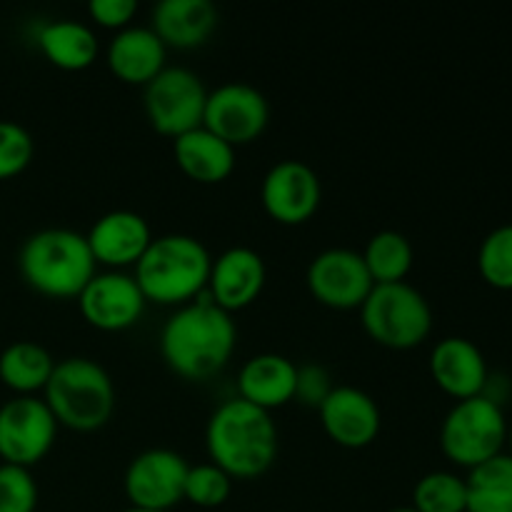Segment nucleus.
Segmentation results:
<instances>
[{
  "label": "nucleus",
  "instance_id": "obj_1",
  "mask_svg": "<svg viewBox=\"0 0 512 512\" xmlns=\"http://www.w3.org/2000/svg\"><path fill=\"white\" fill-rule=\"evenodd\" d=\"M238 340V328L228 310L215 305L210 293H200L165 320L160 355L170 370L188 380H205L228 365Z\"/></svg>",
  "mask_w": 512,
  "mask_h": 512
},
{
  "label": "nucleus",
  "instance_id": "obj_2",
  "mask_svg": "<svg viewBox=\"0 0 512 512\" xmlns=\"http://www.w3.org/2000/svg\"><path fill=\"white\" fill-rule=\"evenodd\" d=\"M210 463L230 478H258L278 458V428L268 410L230 398L213 410L205 428Z\"/></svg>",
  "mask_w": 512,
  "mask_h": 512
},
{
  "label": "nucleus",
  "instance_id": "obj_3",
  "mask_svg": "<svg viewBox=\"0 0 512 512\" xmlns=\"http://www.w3.org/2000/svg\"><path fill=\"white\" fill-rule=\"evenodd\" d=\"M210 250L203 240L185 233L160 235L150 240L143 258L135 263V283L145 300L160 305H185L208 290Z\"/></svg>",
  "mask_w": 512,
  "mask_h": 512
},
{
  "label": "nucleus",
  "instance_id": "obj_4",
  "mask_svg": "<svg viewBox=\"0 0 512 512\" xmlns=\"http://www.w3.org/2000/svg\"><path fill=\"white\" fill-rule=\"evenodd\" d=\"M95 258L88 238L70 228H43L20 245L18 268L25 283L50 298H78L93 280Z\"/></svg>",
  "mask_w": 512,
  "mask_h": 512
},
{
  "label": "nucleus",
  "instance_id": "obj_5",
  "mask_svg": "<svg viewBox=\"0 0 512 512\" xmlns=\"http://www.w3.org/2000/svg\"><path fill=\"white\" fill-rule=\"evenodd\" d=\"M43 400L58 425L88 433L113 418L115 385L98 360L73 355L55 363Z\"/></svg>",
  "mask_w": 512,
  "mask_h": 512
},
{
  "label": "nucleus",
  "instance_id": "obj_6",
  "mask_svg": "<svg viewBox=\"0 0 512 512\" xmlns=\"http://www.w3.org/2000/svg\"><path fill=\"white\" fill-rule=\"evenodd\" d=\"M363 328L375 343L393 350H408L423 343L433 330V308L415 285L398 283L373 285L360 305Z\"/></svg>",
  "mask_w": 512,
  "mask_h": 512
},
{
  "label": "nucleus",
  "instance_id": "obj_7",
  "mask_svg": "<svg viewBox=\"0 0 512 512\" xmlns=\"http://www.w3.org/2000/svg\"><path fill=\"white\" fill-rule=\"evenodd\" d=\"M508 420L503 405L478 395L458 400L440 425V448L460 468H478L508 445Z\"/></svg>",
  "mask_w": 512,
  "mask_h": 512
},
{
  "label": "nucleus",
  "instance_id": "obj_8",
  "mask_svg": "<svg viewBox=\"0 0 512 512\" xmlns=\"http://www.w3.org/2000/svg\"><path fill=\"white\" fill-rule=\"evenodd\" d=\"M205 90L198 73L183 65H165L143 90L145 115L158 133L178 138L203 125Z\"/></svg>",
  "mask_w": 512,
  "mask_h": 512
},
{
  "label": "nucleus",
  "instance_id": "obj_9",
  "mask_svg": "<svg viewBox=\"0 0 512 512\" xmlns=\"http://www.w3.org/2000/svg\"><path fill=\"white\" fill-rule=\"evenodd\" d=\"M58 420L45 400L18 395L0 405V458L3 463L30 468L53 448Z\"/></svg>",
  "mask_w": 512,
  "mask_h": 512
},
{
  "label": "nucleus",
  "instance_id": "obj_10",
  "mask_svg": "<svg viewBox=\"0 0 512 512\" xmlns=\"http://www.w3.org/2000/svg\"><path fill=\"white\" fill-rule=\"evenodd\" d=\"M270 120V105L255 85L230 80L208 90L203 125L225 143L245 145L263 135Z\"/></svg>",
  "mask_w": 512,
  "mask_h": 512
},
{
  "label": "nucleus",
  "instance_id": "obj_11",
  "mask_svg": "<svg viewBox=\"0 0 512 512\" xmlns=\"http://www.w3.org/2000/svg\"><path fill=\"white\" fill-rule=\"evenodd\" d=\"M188 470V460L175 450H143L125 470V495L133 508L170 512L185 498Z\"/></svg>",
  "mask_w": 512,
  "mask_h": 512
},
{
  "label": "nucleus",
  "instance_id": "obj_12",
  "mask_svg": "<svg viewBox=\"0 0 512 512\" xmlns=\"http://www.w3.org/2000/svg\"><path fill=\"white\" fill-rule=\"evenodd\" d=\"M305 280L315 300L335 310L360 308L375 285L363 253L350 248H328L315 255Z\"/></svg>",
  "mask_w": 512,
  "mask_h": 512
},
{
  "label": "nucleus",
  "instance_id": "obj_13",
  "mask_svg": "<svg viewBox=\"0 0 512 512\" xmlns=\"http://www.w3.org/2000/svg\"><path fill=\"white\" fill-rule=\"evenodd\" d=\"M260 198L270 218L285 225H298L313 218L323 198V188L318 173L305 160L285 158L270 165Z\"/></svg>",
  "mask_w": 512,
  "mask_h": 512
},
{
  "label": "nucleus",
  "instance_id": "obj_14",
  "mask_svg": "<svg viewBox=\"0 0 512 512\" xmlns=\"http://www.w3.org/2000/svg\"><path fill=\"white\" fill-rule=\"evenodd\" d=\"M145 303L148 300L133 275L120 273V270L95 273L78 295L80 313L98 330L130 328L140 320Z\"/></svg>",
  "mask_w": 512,
  "mask_h": 512
},
{
  "label": "nucleus",
  "instance_id": "obj_15",
  "mask_svg": "<svg viewBox=\"0 0 512 512\" xmlns=\"http://www.w3.org/2000/svg\"><path fill=\"white\" fill-rule=\"evenodd\" d=\"M320 423L330 440L343 448H368L380 433V408L365 390L355 385H335L318 408Z\"/></svg>",
  "mask_w": 512,
  "mask_h": 512
},
{
  "label": "nucleus",
  "instance_id": "obj_16",
  "mask_svg": "<svg viewBox=\"0 0 512 512\" xmlns=\"http://www.w3.org/2000/svg\"><path fill=\"white\" fill-rule=\"evenodd\" d=\"M265 260L248 245H233L223 250L210 265L208 293L223 310L248 308L255 303L265 285Z\"/></svg>",
  "mask_w": 512,
  "mask_h": 512
},
{
  "label": "nucleus",
  "instance_id": "obj_17",
  "mask_svg": "<svg viewBox=\"0 0 512 512\" xmlns=\"http://www.w3.org/2000/svg\"><path fill=\"white\" fill-rule=\"evenodd\" d=\"M430 375L435 385L450 398L468 400L485 393L490 370L483 350L473 340L450 335L435 343L430 353Z\"/></svg>",
  "mask_w": 512,
  "mask_h": 512
},
{
  "label": "nucleus",
  "instance_id": "obj_18",
  "mask_svg": "<svg viewBox=\"0 0 512 512\" xmlns=\"http://www.w3.org/2000/svg\"><path fill=\"white\" fill-rule=\"evenodd\" d=\"M85 238L93 250L95 263L118 270L125 265H135L143 258L153 233H150L148 220L135 210H110L95 220Z\"/></svg>",
  "mask_w": 512,
  "mask_h": 512
},
{
  "label": "nucleus",
  "instance_id": "obj_19",
  "mask_svg": "<svg viewBox=\"0 0 512 512\" xmlns=\"http://www.w3.org/2000/svg\"><path fill=\"white\" fill-rule=\"evenodd\" d=\"M163 40L150 25H128L108 43V68L125 83L148 85L165 68Z\"/></svg>",
  "mask_w": 512,
  "mask_h": 512
},
{
  "label": "nucleus",
  "instance_id": "obj_20",
  "mask_svg": "<svg viewBox=\"0 0 512 512\" xmlns=\"http://www.w3.org/2000/svg\"><path fill=\"white\" fill-rule=\"evenodd\" d=\"M298 365L280 353H260L245 360L238 373V398L263 410L280 408L295 398Z\"/></svg>",
  "mask_w": 512,
  "mask_h": 512
},
{
  "label": "nucleus",
  "instance_id": "obj_21",
  "mask_svg": "<svg viewBox=\"0 0 512 512\" xmlns=\"http://www.w3.org/2000/svg\"><path fill=\"white\" fill-rule=\"evenodd\" d=\"M215 25L218 8L210 0H160L150 13V28L165 48H198L210 38Z\"/></svg>",
  "mask_w": 512,
  "mask_h": 512
},
{
  "label": "nucleus",
  "instance_id": "obj_22",
  "mask_svg": "<svg viewBox=\"0 0 512 512\" xmlns=\"http://www.w3.org/2000/svg\"><path fill=\"white\" fill-rule=\"evenodd\" d=\"M175 163L198 183H220L235 170V148L205 125L173 138Z\"/></svg>",
  "mask_w": 512,
  "mask_h": 512
},
{
  "label": "nucleus",
  "instance_id": "obj_23",
  "mask_svg": "<svg viewBox=\"0 0 512 512\" xmlns=\"http://www.w3.org/2000/svg\"><path fill=\"white\" fill-rule=\"evenodd\" d=\"M40 53L63 70H83L93 65L98 58V35L83 20L73 18H58L48 20L38 28L35 35Z\"/></svg>",
  "mask_w": 512,
  "mask_h": 512
},
{
  "label": "nucleus",
  "instance_id": "obj_24",
  "mask_svg": "<svg viewBox=\"0 0 512 512\" xmlns=\"http://www.w3.org/2000/svg\"><path fill=\"white\" fill-rule=\"evenodd\" d=\"M53 368V355L35 340H15L0 353V380L18 395L45 390Z\"/></svg>",
  "mask_w": 512,
  "mask_h": 512
},
{
  "label": "nucleus",
  "instance_id": "obj_25",
  "mask_svg": "<svg viewBox=\"0 0 512 512\" xmlns=\"http://www.w3.org/2000/svg\"><path fill=\"white\" fill-rule=\"evenodd\" d=\"M468 512H512V458L495 455L465 478Z\"/></svg>",
  "mask_w": 512,
  "mask_h": 512
},
{
  "label": "nucleus",
  "instance_id": "obj_26",
  "mask_svg": "<svg viewBox=\"0 0 512 512\" xmlns=\"http://www.w3.org/2000/svg\"><path fill=\"white\" fill-rule=\"evenodd\" d=\"M363 260L375 285L398 283V280H405V275L413 268L415 250L398 230H380L365 245Z\"/></svg>",
  "mask_w": 512,
  "mask_h": 512
},
{
  "label": "nucleus",
  "instance_id": "obj_27",
  "mask_svg": "<svg viewBox=\"0 0 512 512\" xmlns=\"http://www.w3.org/2000/svg\"><path fill=\"white\" fill-rule=\"evenodd\" d=\"M415 512H468L465 478L450 470H433L423 475L413 488Z\"/></svg>",
  "mask_w": 512,
  "mask_h": 512
},
{
  "label": "nucleus",
  "instance_id": "obj_28",
  "mask_svg": "<svg viewBox=\"0 0 512 512\" xmlns=\"http://www.w3.org/2000/svg\"><path fill=\"white\" fill-rule=\"evenodd\" d=\"M478 270L493 288L512 290V223L485 235L478 248Z\"/></svg>",
  "mask_w": 512,
  "mask_h": 512
},
{
  "label": "nucleus",
  "instance_id": "obj_29",
  "mask_svg": "<svg viewBox=\"0 0 512 512\" xmlns=\"http://www.w3.org/2000/svg\"><path fill=\"white\" fill-rule=\"evenodd\" d=\"M233 493V478L215 463L190 465L185 478V500L198 508H220Z\"/></svg>",
  "mask_w": 512,
  "mask_h": 512
},
{
  "label": "nucleus",
  "instance_id": "obj_30",
  "mask_svg": "<svg viewBox=\"0 0 512 512\" xmlns=\"http://www.w3.org/2000/svg\"><path fill=\"white\" fill-rule=\"evenodd\" d=\"M38 508V483L30 468L0 465V512H35Z\"/></svg>",
  "mask_w": 512,
  "mask_h": 512
},
{
  "label": "nucleus",
  "instance_id": "obj_31",
  "mask_svg": "<svg viewBox=\"0 0 512 512\" xmlns=\"http://www.w3.org/2000/svg\"><path fill=\"white\" fill-rule=\"evenodd\" d=\"M35 155V140L15 120H0V180L15 178L30 165Z\"/></svg>",
  "mask_w": 512,
  "mask_h": 512
},
{
  "label": "nucleus",
  "instance_id": "obj_32",
  "mask_svg": "<svg viewBox=\"0 0 512 512\" xmlns=\"http://www.w3.org/2000/svg\"><path fill=\"white\" fill-rule=\"evenodd\" d=\"M335 385L330 383V375L323 365L308 363L298 368V385H295V398L310 408H320L325 398L330 395Z\"/></svg>",
  "mask_w": 512,
  "mask_h": 512
},
{
  "label": "nucleus",
  "instance_id": "obj_33",
  "mask_svg": "<svg viewBox=\"0 0 512 512\" xmlns=\"http://www.w3.org/2000/svg\"><path fill=\"white\" fill-rule=\"evenodd\" d=\"M135 13H138L135 0H90L88 3V15L103 28H128Z\"/></svg>",
  "mask_w": 512,
  "mask_h": 512
},
{
  "label": "nucleus",
  "instance_id": "obj_34",
  "mask_svg": "<svg viewBox=\"0 0 512 512\" xmlns=\"http://www.w3.org/2000/svg\"><path fill=\"white\" fill-rule=\"evenodd\" d=\"M123 512H165V510H145V508H133V505H130V508Z\"/></svg>",
  "mask_w": 512,
  "mask_h": 512
},
{
  "label": "nucleus",
  "instance_id": "obj_35",
  "mask_svg": "<svg viewBox=\"0 0 512 512\" xmlns=\"http://www.w3.org/2000/svg\"><path fill=\"white\" fill-rule=\"evenodd\" d=\"M508 448H510V458H512V425H510V428H508Z\"/></svg>",
  "mask_w": 512,
  "mask_h": 512
},
{
  "label": "nucleus",
  "instance_id": "obj_36",
  "mask_svg": "<svg viewBox=\"0 0 512 512\" xmlns=\"http://www.w3.org/2000/svg\"><path fill=\"white\" fill-rule=\"evenodd\" d=\"M390 512H415L413 508H395V510H390Z\"/></svg>",
  "mask_w": 512,
  "mask_h": 512
}]
</instances>
